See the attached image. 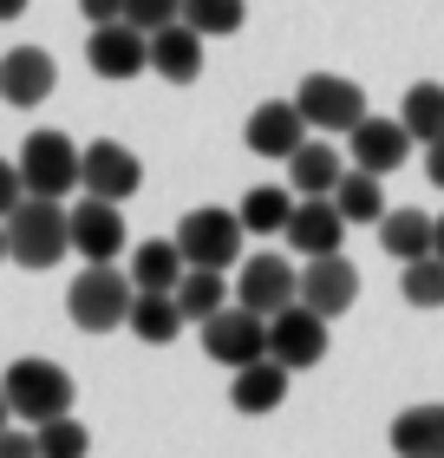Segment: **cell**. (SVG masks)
<instances>
[{"label":"cell","mask_w":444,"mask_h":458,"mask_svg":"<svg viewBox=\"0 0 444 458\" xmlns=\"http://www.w3.org/2000/svg\"><path fill=\"white\" fill-rule=\"evenodd\" d=\"M438 256H444V216H438Z\"/></svg>","instance_id":"cell-40"},{"label":"cell","mask_w":444,"mask_h":458,"mask_svg":"<svg viewBox=\"0 0 444 458\" xmlns=\"http://www.w3.org/2000/svg\"><path fill=\"white\" fill-rule=\"evenodd\" d=\"M183 20H189L203 39H229V33H242L248 0H183Z\"/></svg>","instance_id":"cell-30"},{"label":"cell","mask_w":444,"mask_h":458,"mask_svg":"<svg viewBox=\"0 0 444 458\" xmlns=\"http://www.w3.org/2000/svg\"><path fill=\"white\" fill-rule=\"evenodd\" d=\"M236 301V282H229V268H183V282H177V308L189 321H209L216 308H229Z\"/></svg>","instance_id":"cell-24"},{"label":"cell","mask_w":444,"mask_h":458,"mask_svg":"<svg viewBox=\"0 0 444 458\" xmlns=\"http://www.w3.org/2000/svg\"><path fill=\"white\" fill-rule=\"evenodd\" d=\"M242 242H248V223L242 210H222V203H203L177 223V249L189 256V268H236L248 256Z\"/></svg>","instance_id":"cell-4"},{"label":"cell","mask_w":444,"mask_h":458,"mask_svg":"<svg viewBox=\"0 0 444 458\" xmlns=\"http://www.w3.org/2000/svg\"><path fill=\"white\" fill-rule=\"evenodd\" d=\"M27 7H33V0H0V20H20Z\"/></svg>","instance_id":"cell-37"},{"label":"cell","mask_w":444,"mask_h":458,"mask_svg":"<svg viewBox=\"0 0 444 458\" xmlns=\"http://www.w3.org/2000/svg\"><path fill=\"white\" fill-rule=\"evenodd\" d=\"M53 86H59V66H53L46 47H13L7 59H0V106L33 112V106L53 98Z\"/></svg>","instance_id":"cell-12"},{"label":"cell","mask_w":444,"mask_h":458,"mask_svg":"<svg viewBox=\"0 0 444 458\" xmlns=\"http://www.w3.org/2000/svg\"><path fill=\"white\" fill-rule=\"evenodd\" d=\"M236 210H242V223H248V236H281L288 216H294V191H288V183H256Z\"/></svg>","instance_id":"cell-27"},{"label":"cell","mask_w":444,"mask_h":458,"mask_svg":"<svg viewBox=\"0 0 444 458\" xmlns=\"http://www.w3.org/2000/svg\"><path fill=\"white\" fill-rule=\"evenodd\" d=\"M79 13H86L92 27H105V20H124V0H79Z\"/></svg>","instance_id":"cell-35"},{"label":"cell","mask_w":444,"mask_h":458,"mask_svg":"<svg viewBox=\"0 0 444 458\" xmlns=\"http://www.w3.org/2000/svg\"><path fill=\"white\" fill-rule=\"evenodd\" d=\"M412 131H406V124H398V118H359L353 124V131H347V157L359 164V171H379V177H392L398 171V164H406L412 157Z\"/></svg>","instance_id":"cell-15"},{"label":"cell","mask_w":444,"mask_h":458,"mask_svg":"<svg viewBox=\"0 0 444 458\" xmlns=\"http://www.w3.org/2000/svg\"><path fill=\"white\" fill-rule=\"evenodd\" d=\"M86 66L98 79H138L151 66V33L131 27V20H105V27H92V39H86Z\"/></svg>","instance_id":"cell-10"},{"label":"cell","mask_w":444,"mask_h":458,"mask_svg":"<svg viewBox=\"0 0 444 458\" xmlns=\"http://www.w3.org/2000/svg\"><path fill=\"white\" fill-rule=\"evenodd\" d=\"M0 386H7V406H13V420H27V426H46L59 420V412H72V373L46 360V353H20V360L0 373Z\"/></svg>","instance_id":"cell-3"},{"label":"cell","mask_w":444,"mask_h":458,"mask_svg":"<svg viewBox=\"0 0 444 458\" xmlns=\"http://www.w3.org/2000/svg\"><path fill=\"white\" fill-rule=\"evenodd\" d=\"M72 249L86 262H118L124 256V203L86 191V203H72Z\"/></svg>","instance_id":"cell-14"},{"label":"cell","mask_w":444,"mask_h":458,"mask_svg":"<svg viewBox=\"0 0 444 458\" xmlns=\"http://www.w3.org/2000/svg\"><path fill=\"white\" fill-rule=\"evenodd\" d=\"M327 315H321V308H307V301H288L281 308V315H268V353H274V360H281V367H294V373H301V367H321L327 360Z\"/></svg>","instance_id":"cell-8"},{"label":"cell","mask_w":444,"mask_h":458,"mask_svg":"<svg viewBox=\"0 0 444 458\" xmlns=\"http://www.w3.org/2000/svg\"><path fill=\"white\" fill-rule=\"evenodd\" d=\"M425 177L444 191V138H431V144H425Z\"/></svg>","instance_id":"cell-36"},{"label":"cell","mask_w":444,"mask_h":458,"mask_svg":"<svg viewBox=\"0 0 444 458\" xmlns=\"http://www.w3.org/2000/svg\"><path fill=\"white\" fill-rule=\"evenodd\" d=\"M0 262H13V256H7V216H0Z\"/></svg>","instance_id":"cell-39"},{"label":"cell","mask_w":444,"mask_h":458,"mask_svg":"<svg viewBox=\"0 0 444 458\" xmlns=\"http://www.w3.org/2000/svg\"><path fill=\"white\" fill-rule=\"evenodd\" d=\"M183 268H189V256L177 249V236H157V242H138L131 249V282L138 288H177Z\"/></svg>","instance_id":"cell-26"},{"label":"cell","mask_w":444,"mask_h":458,"mask_svg":"<svg viewBox=\"0 0 444 458\" xmlns=\"http://www.w3.org/2000/svg\"><path fill=\"white\" fill-rule=\"evenodd\" d=\"M347 216H340V203L333 197H294V216H288V249L294 256H340V242H347Z\"/></svg>","instance_id":"cell-13"},{"label":"cell","mask_w":444,"mask_h":458,"mask_svg":"<svg viewBox=\"0 0 444 458\" xmlns=\"http://www.w3.org/2000/svg\"><path fill=\"white\" fill-rule=\"evenodd\" d=\"M392 452L398 458H444V406H406L392 420Z\"/></svg>","instance_id":"cell-23"},{"label":"cell","mask_w":444,"mask_h":458,"mask_svg":"<svg viewBox=\"0 0 444 458\" xmlns=\"http://www.w3.org/2000/svg\"><path fill=\"white\" fill-rule=\"evenodd\" d=\"M151 72L171 79V86H189V79H203V33L189 27V20H171V27L151 33Z\"/></svg>","instance_id":"cell-19"},{"label":"cell","mask_w":444,"mask_h":458,"mask_svg":"<svg viewBox=\"0 0 444 458\" xmlns=\"http://www.w3.org/2000/svg\"><path fill=\"white\" fill-rule=\"evenodd\" d=\"M347 177V157L333 151V144L321 138H307L301 151L288 157V183H294V197H333V183Z\"/></svg>","instance_id":"cell-22"},{"label":"cell","mask_w":444,"mask_h":458,"mask_svg":"<svg viewBox=\"0 0 444 458\" xmlns=\"http://www.w3.org/2000/svg\"><path fill=\"white\" fill-rule=\"evenodd\" d=\"M203 353L216 367H248V360H262L268 353V315H256L248 301H229V308H216V315L203 321Z\"/></svg>","instance_id":"cell-6"},{"label":"cell","mask_w":444,"mask_h":458,"mask_svg":"<svg viewBox=\"0 0 444 458\" xmlns=\"http://www.w3.org/2000/svg\"><path fill=\"white\" fill-rule=\"evenodd\" d=\"M138 183H144V157L131 151V144H118V138L86 144V191H92V197L131 203V197H138Z\"/></svg>","instance_id":"cell-16"},{"label":"cell","mask_w":444,"mask_h":458,"mask_svg":"<svg viewBox=\"0 0 444 458\" xmlns=\"http://www.w3.org/2000/svg\"><path fill=\"white\" fill-rule=\"evenodd\" d=\"M236 301H248L256 315H281L288 301H301V268L288 256H274V249L242 256L236 262Z\"/></svg>","instance_id":"cell-9"},{"label":"cell","mask_w":444,"mask_h":458,"mask_svg":"<svg viewBox=\"0 0 444 458\" xmlns=\"http://www.w3.org/2000/svg\"><path fill=\"white\" fill-rule=\"evenodd\" d=\"M242 144H248L256 157L288 164V157L307 144V118H301V106H294V98H262V106L248 112V124H242Z\"/></svg>","instance_id":"cell-11"},{"label":"cell","mask_w":444,"mask_h":458,"mask_svg":"<svg viewBox=\"0 0 444 458\" xmlns=\"http://www.w3.org/2000/svg\"><path fill=\"white\" fill-rule=\"evenodd\" d=\"M0 458H39V432L20 420V426H0Z\"/></svg>","instance_id":"cell-33"},{"label":"cell","mask_w":444,"mask_h":458,"mask_svg":"<svg viewBox=\"0 0 444 458\" xmlns=\"http://www.w3.org/2000/svg\"><path fill=\"white\" fill-rule=\"evenodd\" d=\"M124 20L144 33H157V27H171V20H183V0H124Z\"/></svg>","instance_id":"cell-32"},{"label":"cell","mask_w":444,"mask_h":458,"mask_svg":"<svg viewBox=\"0 0 444 458\" xmlns=\"http://www.w3.org/2000/svg\"><path fill=\"white\" fill-rule=\"evenodd\" d=\"M131 335L144 341V347H171L183 327H189V315L177 308V288H138V301H131Z\"/></svg>","instance_id":"cell-20"},{"label":"cell","mask_w":444,"mask_h":458,"mask_svg":"<svg viewBox=\"0 0 444 458\" xmlns=\"http://www.w3.org/2000/svg\"><path fill=\"white\" fill-rule=\"evenodd\" d=\"M398 295H406V308H444V256L431 249V256L418 262H398Z\"/></svg>","instance_id":"cell-28"},{"label":"cell","mask_w":444,"mask_h":458,"mask_svg":"<svg viewBox=\"0 0 444 458\" xmlns=\"http://www.w3.org/2000/svg\"><path fill=\"white\" fill-rule=\"evenodd\" d=\"M131 301H138V282L131 268H112V262H86L66 288V315L72 327H86V335H112V327L131 321Z\"/></svg>","instance_id":"cell-2"},{"label":"cell","mask_w":444,"mask_h":458,"mask_svg":"<svg viewBox=\"0 0 444 458\" xmlns=\"http://www.w3.org/2000/svg\"><path fill=\"white\" fill-rule=\"evenodd\" d=\"M39 432V458H86L92 452V432L72 420V412H59V420H46V426H33Z\"/></svg>","instance_id":"cell-31"},{"label":"cell","mask_w":444,"mask_h":458,"mask_svg":"<svg viewBox=\"0 0 444 458\" xmlns=\"http://www.w3.org/2000/svg\"><path fill=\"white\" fill-rule=\"evenodd\" d=\"M66 249H72V210H66V197H20L13 210H7V256L20 268H53V262H66Z\"/></svg>","instance_id":"cell-1"},{"label":"cell","mask_w":444,"mask_h":458,"mask_svg":"<svg viewBox=\"0 0 444 458\" xmlns=\"http://www.w3.org/2000/svg\"><path fill=\"white\" fill-rule=\"evenodd\" d=\"M301 301L321 308L327 321H340L347 308L359 301V268L347 256H307V268H301Z\"/></svg>","instance_id":"cell-17"},{"label":"cell","mask_w":444,"mask_h":458,"mask_svg":"<svg viewBox=\"0 0 444 458\" xmlns=\"http://www.w3.org/2000/svg\"><path fill=\"white\" fill-rule=\"evenodd\" d=\"M333 203H340V216H347L353 229H359V223H373V229H379V216L392 210V203H386V183H379V171H359V164H353L340 183H333Z\"/></svg>","instance_id":"cell-25"},{"label":"cell","mask_w":444,"mask_h":458,"mask_svg":"<svg viewBox=\"0 0 444 458\" xmlns=\"http://www.w3.org/2000/svg\"><path fill=\"white\" fill-rule=\"evenodd\" d=\"M20 197H27V177H20V164H13V157H0V216H7Z\"/></svg>","instance_id":"cell-34"},{"label":"cell","mask_w":444,"mask_h":458,"mask_svg":"<svg viewBox=\"0 0 444 458\" xmlns=\"http://www.w3.org/2000/svg\"><path fill=\"white\" fill-rule=\"evenodd\" d=\"M288 380H294V367H281L274 353H262V360H248V367L229 373V406L248 412V420H256V412H274L288 400Z\"/></svg>","instance_id":"cell-18"},{"label":"cell","mask_w":444,"mask_h":458,"mask_svg":"<svg viewBox=\"0 0 444 458\" xmlns=\"http://www.w3.org/2000/svg\"><path fill=\"white\" fill-rule=\"evenodd\" d=\"M379 249H386L392 262H418V256H431L438 249V216H425V210H386L379 216Z\"/></svg>","instance_id":"cell-21"},{"label":"cell","mask_w":444,"mask_h":458,"mask_svg":"<svg viewBox=\"0 0 444 458\" xmlns=\"http://www.w3.org/2000/svg\"><path fill=\"white\" fill-rule=\"evenodd\" d=\"M20 177H27L33 197H72L86 191V151L66 131H33L20 144Z\"/></svg>","instance_id":"cell-5"},{"label":"cell","mask_w":444,"mask_h":458,"mask_svg":"<svg viewBox=\"0 0 444 458\" xmlns=\"http://www.w3.org/2000/svg\"><path fill=\"white\" fill-rule=\"evenodd\" d=\"M0 426H13V406H7V386H0Z\"/></svg>","instance_id":"cell-38"},{"label":"cell","mask_w":444,"mask_h":458,"mask_svg":"<svg viewBox=\"0 0 444 458\" xmlns=\"http://www.w3.org/2000/svg\"><path fill=\"white\" fill-rule=\"evenodd\" d=\"M294 106H301L307 131H353V124L366 118V92H359V79L307 72L301 86H294Z\"/></svg>","instance_id":"cell-7"},{"label":"cell","mask_w":444,"mask_h":458,"mask_svg":"<svg viewBox=\"0 0 444 458\" xmlns=\"http://www.w3.org/2000/svg\"><path fill=\"white\" fill-rule=\"evenodd\" d=\"M398 124H406L418 144L444 138V86H412L406 98H398Z\"/></svg>","instance_id":"cell-29"}]
</instances>
